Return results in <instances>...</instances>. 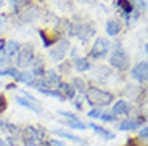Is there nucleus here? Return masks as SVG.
I'll use <instances>...</instances> for the list:
<instances>
[{"label": "nucleus", "mask_w": 148, "mask_h": 146, "mask_svg": "<svg viewBox=\"0 0 148 146\" xmlns=\"http://www.w3.org/2000/svg\"><path fill=\"white\" fill-rule=\"evenodd\" d=\"M87 101L93 106H106L113 101V95H111L110 91H105L101 88H97V87H92L89 88L87 91Z\"/></svg>", "instance_id": "f257e3e1"}, {"label": "nucleus", "mask_w": 148, "mask_h": 146, "mask_svg": "<svg viewBox=\"0 0 148 146\" xmlns=\"http://www.w3.org/2000/svg\"><path fill=\"white\" fill-rule=\"evenodd\" d=\"M110 63H111L113 68H116V69H119V71H124V69L129 68L130 59H129V55L122 50L121 45H116V50L113 51V55H111V58H110Z\"/></svg>", "instance_id": "f03ea898"}, {"label": "nucleus", "mask_w": 148, "mask_h": 146, "mask_svg": "<svg viewBox=\"0 0 148 146\" xmlns=\"http://www.w3.org/2000/svg\"><path fill=\"white\" fill-rule=\"evenodd\" d=\"M108 50H110V42L105 39V37H98L95 40V44H93L92 50H90V55H92V58H105L108 53Z\"/></svg>", "instance_id": "7ed1b4c3"}, {"label": "nucleus", "mask_w": 148, "mask_h": 146, "mask_svg": "<svg viewBox=\"0 0 148 146\" xmlns=\"http://www.w3.org/2000/svg\"><path fill=\"white\" fill-rule=\"evenodd\" d=\"M69 34H71V35L81 37L82 40L85 42V40H87V39H89V37L93 34V27H90V26H87V24H73Z\"/></svg>", "instance_id": "20e7f679"}, {"label": "nucleus", "mask_w": 148, "mask_h": 146, "mask_svg": "<svg viewBox=\"0 0 148 146\" xmlns=\"http://www.w3.org/2000/svg\"><path fill=\"white\" fill-rule=\"evenodd\" d=\"M32 48L31 47H24V48H19L18 51V66L19 68H27V66L32 63Z\"/></svg>", "instance_id": "39448f33"}, {"label": "nucleus", "mask_w": 148, "mask_h": 146, "mask_svg": "<svg viewBox=\"0 0 148 146\" xmlns=\"http://www.w3.org/2000/svg\"><path fill=\"white\" fill-rule=\"evenodd\" d=\"M68 48H69V42H68V40L58 42V45H56V47H53V50L50 51V56H52V59H55V61H61V59L66 56Z\"/></svg>", "instance_id": "423d86ee"}, {"label": "nucleus", "mask_w": 148, "mask_h": 146, "mask_svg": "<svg viewBox=\"0 0 148 146\" xmlns=\"http://www.w3.org/2000/svg\"><path fill=\"white\" fill-rule=\"evenodd\" d=\"M132 77L135 79V81H138V82H145L147 81V76H148V63L147 61H142V63H138L135 68L132 69Z\"/></svg>", "instance_id": "0eeeda50"}, {"label": "nucleus", "mask_w": 148, "mask_h": 146, "mask_svg": "<svg viewBox=\"0 0 148 146\" xmlns=\"http://www.w3.org/2000/svg\"><path fill=\"white\" fill-rule=\"evenodd\" d=\"M19 44L16 40H8L7 45L3 47V53L8 56V58H11V56H15V53H18L19 51Z\"/></svg>", "instance_id": "6e6552de"}, {"label": "nucleus", "mask_w": 148, "mask_h": 146, "mask_svg": "<svg viewBox=\"0 0 148 146\" xmlns=\"http://www.w3.org/2000/svg\"><path fill=\"white\" fill-rule=\"evenodd\" d=\"M130 111V106L127 101H124V100H119V101H116L114 108H113V114L114 116H119V114H127Z\"/></svg>", "instance_id": "1a4fd4ad"}, {"label": "nucleus", "mask_w": 148, "mask_h": 146, "mask_svg": "<svg viewBox=\"0 0 148 146\" xmlns=\"http://www.w3.org/2000/svg\"><path fill=\"white\" fill-rule=\"evenodd\" d=\"M36 74L32 72V71H24V72H19L18 77H16V81L23 82V84H29L32 85V82H36Z\"/></svg>", "instance_id": "9d476101"}, {"label": "nucleus", "mask_w": 148, "mask_h": 146, "mask_svg": "<svg viewBox=\"0 0 148 146\" xmlns=\"http://www.w3.org/2000/svg\"><path fill=\"white\" fill-rule=\"evenodd\" d=\"M119 31H121V23L119 21H113V19H111V21L106 23V34L108 35H111V37L118 35Z\"/></svg>", "instance_id": "9b49d317"}, {"label": "nucleus", "mask_w": 148, "mask_h": 146, "mask_svg": "<svg viewBox=\"0 0 148 146\" xmlns=\"http://www.w3.org/2000/svg\"><path fill=\"white\" fill-rule=\"evenodd\" d=\"M45 84L50 85V87H58L60 84H61V81H60V76L56 72H53V71H50V72H47V76H45Z\"/></svg>", "instance_id": "f8f14e48"}, {"label": "nucleus", "mask_w": 148, "mask_h": 146, "mask_svg": "<svg viewBox=\"0 0 148 146\" xmlns=\"http://www.w3.org/2000/svg\"><path fill=\"white\" fill-rule=\"evenodd\" d=\"M16 103L18 104H21V106H24V108H27V109H31V111H34V113H40V108L36 104V103H32V101H27L24 96H18L16 98Z\"/></svg>", "instance_id": "ddd939ff"}, {"label": "nucleus", "mask_w": 148, "mask_h": 146, "mask_svg": "<svg viewBox=\"0 0 148 146\" xmlns=\"http://www.w3.org/2000/svg\"><path fill=\"white\" fill-rule=\"evenodd\" d=\"M92 130H95L98 135H101L103 138H108V140H113L114 138V133H111V132H108V130H105V128H101L100 125H97V124H90L89 125Z\"/></svg>", "instance_id": "4468645a"}, {"label": "nucleus", "mask_w": 148, "mask_h": 146, "mask_svg": "<svg viewBox=\"0 0 148 146\" xmlns=\"http://www.w3.org/2000/svg\"><path fill=\"white\" fill-rule=\"evenodd\" d=\"M39 18V8L37 7H31L29 11H24V15H23V19L24 21H36Z\"/></svg>", "instance_id": "2eb2a0df"}, {"label": "nucleus", "mask_w": 148, "mask_h": 146, "mask_svg": "<svg viewBox=\"0 0 148 146\" xmlns=\"http://www.w3.org/2000/svg\"><path fill=\"white\" fill-rule=\"evenodd\" d=\"M53 133H55V135H58V136H61V138L71 140V141H74V143H84L81 138H79V136L73 135V133H69V132H64V130H53Z\"/></svg>", "instance_id": "dca6fc26"}, {"label": "nucleus", "mask_w": 148, "mask_h": 146, "mask_svg": "<svg viewBox=\"0 0 148 146\" xmlns=\"http://www.w3.org/2000/svg\"><path fill=\"white\" fill-rule=\"evenodd\" d=\"M74 68H76L79 72H84V71L90 69V63L87 61L85 58H77L76 61H74Z\"/></svg>", "instance_id": "f3484780"}, {"label": "nucleus", "mask_w": 148, "mask_h": 146, "mask_svg": "<svg viewBox=\"0 0 148 146\" xmlns=\"http://www.w3.org/2000/svg\"><path fill=\"white\" fill-rule=\"evenodd\" d=\"M138 125H140V122L126 119V121H122L121 124H119V130H134V128H137Z\"/></svg>", "instance_id": "a211bd4d"}, {"label": "nucleus", "mask_w": 148, "mask_h": 146, "mask_svg": "<svg viewBox=\"0 0 148 146\" xmlns=\"http://www.w3.org/2000/svg\"><path fill=\"white\" fill-rule=\"evenodd\" d=\"M58 87H60V90H61V91L64 93L63 98H73L74 93H76L74 87H73V85H69V84H60Z\"/></svg>", "instance_id": "6ab92c4d"}, {"label": "nucleus", "mask_w": 148, "mask_h": 146, "mask_svg": "<svg viewBox=\"0 0 148 146\" xmlns=\"http://www.w3.org/2000/svg\"><path fill=\"white\" fill-rule=\"evenodd\" d=\"M66 125H68V127H71V128H79V130H84V128H87L84 122L79 121V117H74V119H68V121H66Z\"/></svg>", "instance_id": "aec40b11"}, {"label": "nucleus", "mask_w": 148, "mask_h": 146, "mask_svg": "<svg viewBox=\"0 0 148 146\" xmlns=\"http://www.w3.org/2000/svg\"><path fill=\"white\" fill-rule=\"evenodd\" d=\"M116 5H118V7L126 13V15H130V13H132V3H130L129 0H118Z\"/></svg>", "instance_id": "412c9836"}, {"label": "nucleus", "mask_w": 148, "mask_h": 146, "mask_svg": "<svg viewBox=\"0 0 148 146\" xmlns=\"http://www.w3.org/2000/svg\"><path fill=\"white\" fill-rule=\"evenodd\" d=\"M18 69H15V68H8V69H2L0 71V77L2 76H10V77H18Z\"/></svg>", "instance_id": "4be33fe9"}, {"label": "nucleus", "mask_w": 148, "mask_h": 146, "mask_svg": "<svg viewBox=\"0 0 148 146\" xmlns=\"http://www.w3.org/2000/svg\"><path fill=\"white\" fill-rule=\"evenodd\" d=\"M100 119H101V121H105V122H113V121H116V116L113 113H101L100 114Z\"/></svg>", "instance_id": "5701e85b"}, {"label": "nucleus", "mask_w": 148, "mask_h": 146, "mask_svg": "<svg viewBox=\"0 0 148 146\" xmlns=\"http://www.w3.org/2000/svg\"><path fill=\"white\" fill-rule=\"evenodd\" d=\"M73 84L77 87L79 91H84V90H85V84H84V81H82V79H74Z\"/></svg>", "instance_id": "b1692460"}, {"label": "nucleus", "mask_w": 148, "mask_h": 146, "mask_svg": "<svg viewBox=\"0 0 148 146\" xmlns=\"http://www.w3.org/2000/svg\"><path fill=\"white\" fill-rule=\"evenodd\" d=\"M11 3L15 5V10H16V11H19L23 5H26V3H27V0H11Z\"/></svg>", "instance_id": "393cba45"}, {"label": "nucleus", "mask_w": 148, "mask_h": 146, "mask_svg": "<svg viewBox=\"0 0 148 146\" xmlns=\"http://www.w3.org/2000/svg\"><path fill=\"white\" fill-rule=\"evenodd\" d=\"M39 34H40V37H42V40H44V45H45V47H50V45H52V42L47 39V34H45V31H40Z\"/></svg>", "instance_id": "a878e982"}, {"label": "nucleus", "mask_w": 148, "mask_h": 146, "mask_svg": "<svg viewBox=\"0 0 148 146\" xmlns=\"http://www.w3.org/2000/svg\"><path fill=\"white\" fill-rule=\"evenodd\" d=\"M100 114H101L100 109H92V111L89 113V117H93V119H97V117H100Z\"/></svg>", "instance_id": "bb28decb"}, {"label": "nucleus", "mask_w": 148, "mask_h": 146, "mask_svg": "<svg viewBox=\"0 0 148 146\" xmlns=\"http://www.w3.org/2000/svg\"><path fill=\"white\" fill-rule=\"evenodd\" d=\"M5 108H7V101H5L3 96H0V113H3Z\"/></svg>", "instance_id": "cd10ccee"}, {"label": "nucleus", "mask_w": 148, "mask_h": 146, "mask_svg": "<svg viewBox=\"0 0 148 146\" xmlns=\"http://www.w3.org/2000/svg\"><path fill=\"white\" fill-rule=\"evenodd\" d=\"M140 136H142L143 140H147V136H148V128H147V127H143V128L140 130Z\"/></svg>", "instance_id": "c85d7f7f"}, {"label": "nucleus", "mask_w": 148, "mask_h": 146, "mask_svg": "<svg viewBox=\"0 0 148 146\" xmlns=\"http://www.w3.org/2000/svg\"><path fill=\"white\" fill-rule=\"evenodd\" d=\"M138 5H140V8L147 10V0H138Z\"/></svg>", "instance_id": "c756f323"}, {"label": "nucleus", "mask_w": 148, "mask_h": 146, "mask_svg": "<svg viewBox=\"0 0 148 146\" xmlns=\"http://www.w3.org/2000/svg\"><path fill=\"white\" fill-rule=\"evenodd\" d=\"M50 146H63V145H61L60 141H53L52 140V141H50Z\"/></svg>", "instance_id": "7c9ffc66"}, {"label": "nucleus", "mask_w": 148, "mask_h": 146, "mask_svg": "<svg viewBox=\"0 0 148 146\" xmlns=\"http://www.w3.org/2000/svg\"><path fill=\"white\" fill-rule=\"evenodd\" d=\"M0 146H8V145H7V141H5V140L0 138Z\"/></svg>", "instance_id": "2f4dec72"}, {"label": "nucleus", "mask_w": 148, "mask_h": 146, "mask_svg": "<svg viewBox=\"0 0 148 146\" xmlns=\"http://www.w3.org/2000/svg\"><path fill=\"white\" fill-rule=\"evenodd\" d=\"M2 26H3V19L0 18V27H2Z\"/></svg>", "instance_id": "473e14b6"}, {"label": "nucleus", "mask_w": 148, "mask_h": 146, "mask_svg": "<svg viewBox=\"0 0 148 146\" xmlns=\"http://www.w3.org/2000/svg\"><path fill=\"white\" fill-rule=\"evenodd\" d=\"M2 3H3V0H0V5H2Z\"/></svg>", "instance_id": "72a5a7b5"}]
</instances>
